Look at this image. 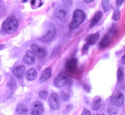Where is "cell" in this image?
Here are the masks:
<instances>
[{"label": "cell", "mask_w": 125, "mask_h": 115, "mask_svg": "<svg viewBox=\"0 0 125 115\" xmlns=\"http://www.w3.org/2000/svg\"><path fill=\"white\" fill-rule=\"evenodd\" d=\"M18 27V22L15 16L9 17L5 19L2 25V29L6 34H11L17 30Z\"/></svg>", "instance_id": "obj_1"}, {"label": "cell", "mask_w": 125, "mask_h": 115, "mask_svg": "<svg viewBox=\"0 0 125 115\" xmlns=\"http://www.w3.org/2000/svg\"><path fill=\"white\" fill-rule=\"evenodd\" d=\"M85 18V14L84 11L81 9H76L74 11L73 15V18L72 21L70 23L68 28L70 30H73L78 28L84 21Z\"/></svg>", "instance_id": "obj_2"}, {"label": "cell", "mask_w": 125, "mask_h": 115, "mask_svg": "<svg viewBox=\"0 0 125 115\" xmlns=\"http://www.w3.org/2000/svg\"><path fill=\"white\" fill-rule=\"evenodd\" d=\"M68 77L64 72H61L54 80V84L57 88H62L67 84Z\"/></svg>", "instance_id": "obj_3"}, {"label": "cell", "mask_w": 125, "mask_h": 115, "mask_svg": "<svg viewBox=\"0 0 125 115\" xmlns=\"http://www.w3.org/2000/svg\"><path fill=\"white\" fill-rule=\"evenodd\" d=\"M124 102V96L121 92H116L112 96L111 102L112 105L118 107L123 105Z\"/></svg>", "instance_id": "obj_4"}, {"label": "cell", "mask_w": 125, "mask_h": 115, "mask_svg": "<svg viewBox=\"0 0 125 115\" xmlns=\"http://www.w3.org/2000/svg\"><path fill=\"white\" fill-rule=\"evenodd\" d=\"M56 32V28H55L54 25L53 24H50L49 25L46 34L42 37V40L45 42H49V41H51L54 37Z\"/></svg>", "instance_id": "obj_5"}, {"label": "cell", "mask_w": 125, "mask_h": 115, "mask_svg": "<svg viewBox=\"0 0 125 115\" xmlns=\"http://www.w3.org/2000/svg\"><path fill=\"white\" fill-rule=\"evenodd\" d=\"M50 107L52 110H57L60 107V101L58 96L56 93H52L50 95L48 99Z\"/></svg>", "instance_id": "obj_6"}, {"label": "cell", "mask_w": 125, "mask_h": 115, "mask_svg": "<svg viewBox=\"0 0 125 115\" xmlns=\"http://www.w3.org/2000/svg\"><path fill=\"white\" fill-rule=\"evenodd\" d=\"M31 49L32 51L34 52V54L40 58H44L47 53V51L45 49V48L41 47L35 43H33L31 45Z\"/></svg>", "instance_id": "obj_7"}, {"label": "cell", "mask_w": 125, "mask_h": 115, "mask_svg": "<svg viewBox=\"0 0 125 115\" xmlns=\"http://www.w3.org/2000/svg\"><path fill=\"white\" fill-rule=\"evenodd\" d=\"M44 108L42 104L39 101H35L31 109V115H41L43 113Z\"/></svg>", "instance_id": "obj_8"}, {"label": "cell", "mask_w": 125, "mask_h": 115, "mask_svg": "<svg viewBox=\"0 0 125 115\" xmlns=\"http://www.w3.org/2000/svg\"><path fill=\"white\" fill-rule=\"evenodd\" d=\"M114 31L112 30L111 31V32L109 33V34H106L103 39L101 40V41L100 43V46L101 48H104L107 47L109 43H111V40H112V37L113 36V35L114 34Z\"/></svg>", "instance_id": "obj_9"}, {"label": "cell", "mask_w": 125, "mask_h": 115, "mask_svg": "<svg viewBox=\"0 0 125 115\" xmlns=\"http://www.w3.org/2000/svg\"><path fill=\"white\" fill-rule=\"evenodd\" d=\"M23 62L25 63L28 65H32L35 62V56L34 52L32 51L28 50L27 51L25 56L23 58Z\"/></svg>", "instance_id": "obj_10"}, {"label": "cell", "mask_w": 125, "mask_h": 115, "mask_svg": "<svg viewBox=\"0 0 125 115\" xmlns=\"http://www.w3.org/2000/svg\"><path fill=\"white\" fill-rule=\"evenodd\" d=\"M26 68L23 65H20L17 66V67H15L13 69L12 73H13V75L15 77L18 79H20L23 76L24 74L25 73Z\"/></svg>", "instance_id": "obj_11"}, {"label": "cell", "mask_w": 125, "mask_h": 115, "mask_svg": "<svg viewBox=\"0 0 125 115\" xmlns=\"http://www.w3.org/2000/svg\"><path fill=\"white\" fill-rule=\"evenodd\" d=\"M66 68L70 73H75L77 70V60L75 58L69 60L66 63Z\"/></svg>", "instance_id": "obj_12"}, {"label": "cell", "mask_w": 125, "mask_h": 115, "mask_svg": "<svg viewBox=\"0 0 125 115\" xmlns=\"http://www.w3.org/2000/svg\"><path fill=\"white\" fill-rule=\"evenodd\" d=\"M54 15L56 18H58L60 20L65 21V19H67V12L63 9L59 8L56 10V11L54 12Z\"/></svg>", "instance_id": "obj_13"}, {"label": "cell", "mask_w": 125, "mask_h": 115, "mask_svg": "<svg viewBox=\"0 0 125 115\" xmlns=\"http://www.w3.org/2000/svg\"><path fill=\"white\" fill-rule=\"evenodd\" d=\"M51 76V69L50 68H46L43 71L40 78V82L43 83L48 80Z\"/></svg>", "instance_id": "obj_14"}, {"label": "cell", "mask_w": 125, "mask_h": 115, "mask_svg": "<svg viewBox=\"0 0 125 115\" xmlns=\"http://www.w3.org/2000/svg\"><path fill=\"white\" fill-rule=\"evenodd\" d=\"M37 71L34 68H30L26 73V77L29 81H32L35 80L37 77Z\"/></svg>", "instance_id": "obj_15"}, {"label": "cell", "mask_w": 125, "mask_h": 115, "mask_svg": "<svg viewBox=\"0 0 125 115\" xmlns=\"http://www.w3.org/2000/svg\"><path fill=\"white\" fill-rule=\"evenodd\" d=\"M103 13L101 11H99V12H96V14L94 15V17L92 18L91 21L90 23V28H93V27L95 26L98 23L99 21L101 19V18H102Z\"/></svg>", "instance_id": "obj_16"}, {"label": "cell", "mask_w": 125, "mask_h": 115, "mask_svg": "<svg viewBox=\"0 0 125 115\" xmlns=\"http://www.w3.org/2000/svg\"><path fill=\"white\" fill-rule=\"evenodd\" d=\"M99 38H100V34H99V33L97 32L95 33V34H91V35H89L87 37V43L89 44L90 45H94V44H95L97 42Z\"/></svg>", "instance_id": "obj_17"}, {"label": "cell", "mask_w": 125, "mask_h": 115, "mask_svg": "<svg viewBox=\"0 0 125 115\" xmlns=\"http://www.w3.org/2000/svg\"><path fill=\"white\" fill-rule=\"evenodd\" d=\"M17 112L20 115H25L28 113V109L23 104H19L17 107Z\"/></svg>", "instance_id": "obj_18"}, {"label": "cell", "mask_w": 125, "mask_h": 115, "mask_svg": "<svg viewBox=\"0 0 125 115\" xmlns=\"http://www.w3.org/2000/svg\"><path fill=\"white\" fill-rule=\"evenodd\" d=\"M101 104V99L100 97H97L94 99L92 104V109L94 110H98Z\"/></svg>", "instance_id": "obj_19"}, {"label": "cell", "mask_w": 125, "mask_h": 115, "mask_svg": "<svg viewBox=\"0 0 125 115\" xmlns=\"http://www.w3.org/2000/svg\"><path fill=\"white\" fill-rule=\"evenodd\" d=\"M102 6L104 12H108L112 7L109 0H102Z\"/></svg>", "instance_id": "obj_20"}, {"label": "cell", "mask_w": 125, "mask_h": 115, "mask_svg": "<svg viewBox=\"0 0 125 115\" xmlns=\"http://www.w3.org/2000/svg\"><path fill=\"white\" fill-rule=\"evenodd\" d=\"M118 112V108L115 106H110L107 109V113L109 115H116Z\"/></svg>", "instance_id": "obj_21"}, {"label": "cell", "mask_w": 125, "mask_h": 115, "mask_svg": "<svg viewBox=\"0 0 125 115\" xmlns=\"http://www.w3.org/2000/svg\"><path fill=\"white\" fill-rule=\"evenodd\" d=\"M125 78L124 71H123V68L120 67L117 71V79L119 81H122Z\"/></svg>", "instance_id": "obj_22"}, {"label": "cell", "mask_w": 125, "mask_h": 115, "mask_svg": "<svg viewBox=\"0 0 125 115\" xmlns=\"http://www.w3.org/2000/svg\"><path fill=\"white\" fill-rule=\"evenodd\" d=\"M120 18V10L118 7H115L114 12L113 16H112V19L114 21H118L119 20Z\"/></svg>", "instance_id": "obj_23"}, {"label": "cell", "mask_w": 125, "mask_h": 115, "mask_svg": "<svg viewBox=\"0 0 125 115\" xmlns=\"http://www.w3.org/2000/svg\"><path fill=\"white\" fill-rule=\"evenodd\" d=\"M63 6L66 9H70L73 4V0H62Z\"/></svg>", "instance_id": "obj_24"}, {"label": "cell", "mask_w": 125, "mask_h": 115, "mask_svg": "<svg viewBox=\"0 0 125 115\" xmlns=\"http://www.w3.org/2000/svg\"><path fill=\"white\" fill-rule=\"evenodd\" d=\"M5 11H6V6L4 2L2 0H0V16L3 15Z\"/></svg>", "instance_id": "obj_25"}, {"label": "cell", "mask_w": 125, "mask_h": 115, "mask_svg": "<svg viewBox=\"0 0 125 115\" xmlns=\"http://www.w3.org/2000/svg\"><path fill=\"white\" fill-rule=\"evenodd\" d=\"M39 97L42 99H46L48 97V93L46 91H43L39 93Z\"/></svg>", "instance_id": "obj_26"}, {"label": "cell", "mask_w": 125, "mask_h": 115, "mask_svg": "<svg viewBox=\"0 0 125 115\" xmlns=\"http://www.w3.org/2000/svg\"><path fill=\"white\" fill-rule=\"evenodd\" d=\"M61 96H62V99H63L64 101H67V100H68V99H69V97H70V95L69 94L67 93L63 92L61 93Z\"/></svg>", "instance_id": "obj_27"}, {"label": "cell", "mask_w": 125, "mask_h": 115, "mask_svg": "<svg viewBox=\"0 0 125 115\" xmlns=\"http://www.w3.org/2000/svg\"><path fill=\"white\" fill-rule=\"evenodd\" d=\"M89 46H90V45H89V44H88L87 43L84 45V46H83V49H82V52H83V53L84 54V53H85V52H87L88 49H89Z\"/></svg>", "instance_id": "obj_28"}, {"label": "cell", "mask_w": 125, "mask_h": 115, "mask_svg": "<svg viewBox=\"0 0 125 115\" xmlns=\"http://www.w3.org/2000/svg\"><path fill=\"white\" fill-rule=\"evenodd\" d=\"M39 2H42L41 0H31V5H32V6L39 5V6H40L42 4L39 3Z\"/></svg>", "instance_id": "obj_29"}, {"label": "cell", "mask_w": 125, "mask_h": 115, "mask_svg": "<svg viewBox=\"0 0 125 115\" xmlns=\"http://www.w3.org/2000/svg\"><path fill=\"white\" fill-rule=\"evenodd\" d=\"M8 85L11 86H14L15 85V79L12 77H11L10 80L9 82L8 83Z\"/></svg>", "instance_id": "obj_30"}, {"label": "cell", "mask_w": 125, "mask_h": 115, "mask_svg": "<svg viewBox=\"0 0 125 115\" xmlns=\"http://www.w3.org/2000/svg\"><path fill=\"white\" fill-rule=\"evenodd\" d=\"M81 115H91V113H90V111L88 110L86 108H85V109H84V110H83Z\"/></svg>", "instance_id": "obj_31"}, {"label": "cell", "mask_w": 125, "mask_h": 115, "mask_svg": "<svg viewBox=\"0 0 125 115\" xmlns=\"http://www.w3.org/2000/svg\"><path fill=\"white\" fill-rule=\"evenodd\" d=\"M124 0H116V4L117 6H120L123 4Z\"/></svg>", "instance_id": "obj_32"}, {"label": "cell", "mask_w": 125, "mask_h": 115, "mask_svg": "<svg viewBox=\"0 0 125 115\" xmlns=\"http://www.w3.org/2000/svg\"><path fill=\"white\" fill-rule=\"evenodd\" d=\"M121 62L123 64H124L125 65V54L123 56V57H122V60H121Z\"/></svg>", "instance_id": "obj_33"}, {"label": "cell", "mask_w": 125, "mask_h": 115, "mask_svg": "<svg viewBox=\"0 0 125 115\" xmlns=\"http://www.w3.org/2000/svg\"><path fill=\"white\" fill-rule=\"evenodd\" d=\"M84 1H85V2H87V3H90V2H93V1H95V0H84Z\"/></svg>", "instance_id": "obj_34"}, {"label": "cell", "mask_w": 125, "mask_h": 115, "mask_svg": "<svg viewBox=\"0 0 125 115\" xmlns=\"http://www.w3.org/2000/svg\"><path fill=\"white\" fill-rule=\"evenodd\" d=\"M4 45H0V51H1V50H2V49L4 48Z\"/></svg>", "instance_id": "obj_35"}, {"label": "cell", "mask_w": 125, "mask_h": 115, "mask_svg": "<svg viewBox=\"0 0 125 115\" xmlns=\"http://www.w3.org/2000/svg\"><path fill=\"white\" fill-rule=\"evenodd\" d=\"M105 115L104 114H96V115Z\"/></svg>", "instance_id": "obj_36"}]
</instances>
